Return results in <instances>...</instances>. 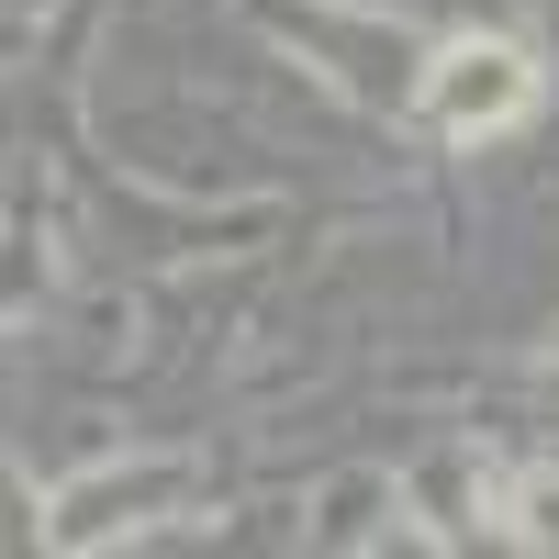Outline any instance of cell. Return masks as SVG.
I'll list each match as a JSON object with an SVG mask.
<instances>
[{"label": "cell", "instance_id": "2", "mask_svg": "<svg viewBox=\"0 0 559 559\" xmlns=\"http://www.w3.org/2000/svg\"><path fill=\"white\" fill-rule=\"evenodd\" d=\"M503 537H515V548H559V471L503 481Z\"/></svg>", "mask_w": 559, "mask_h": 559}, {"label": "cell", "instance_id": "1", "mask_svg": "<svg viewBox=\"0 0 559 559\" xmlns=\"http://www.w3.org/2000/svg\"><path fill=\"white\" fill-rule=\"evenodd\" d=\"M526 102H537V68L515 57V45H448V57L426 68V123L437 134H492Z\"/></svg>", "mask_w": 559, "mask_h": 559}]
</instances>
